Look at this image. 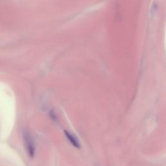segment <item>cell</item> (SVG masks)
<instances>
[{
    "mask_svg": "<svg viewBox=\"0 0 166 166\" xmlns=\"http://www.w3.org/2000/svg\"><path fill=\"white\" fill-rule=\"evenodd\" d=\"M24 141L25 150L28 155L33 158L35 155V144L31 134L29 132H24Z\"/></svg>",
    "mask_w": 166,
    "mask_h": 166,
    "instance_id": "6da1fadb",
    "label": "cell"
},
{
    "mask_svg": "<svg viewBox=\"0 0 166 166\" xmlns=\"http://www.w3.org/2000/svg\"><path fill=\"white\" fill-rule=\"evenodd\" d=\"M64 134L65 135H66L67 139L69 140V141L71 143L72 146L77 149L81 148V144L80 143H79V141L78 140V139L75 136H74L73 134H71L67 131H64Z\"/></svg>",
    "mask_w": 166,
    "mask_h": 166,
    "instance_id": "7a4b0ae2",
    "label": "cell"
},
{
    "mask_svg": "<svg viewBox=\"0 0 166 166\" xmlns=\"http://www.w3.org/2000/svg\"><path fill=\"white\" fill-rule=\"evenodd\" d=\"M49 115H50V117H51V118L53 121H57V116H56V114H55V112L54 111H53V110L50 111Z\"/></svg>",
    "mask_w": 166,
    "mask_h": 166,
    "instance_id": "3957f363",
    "label": "cell"
}]
</instances>
